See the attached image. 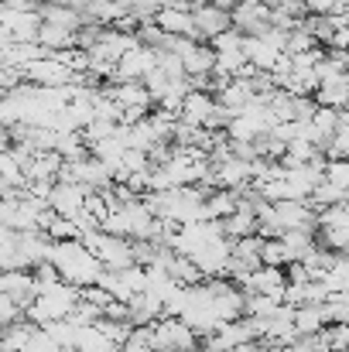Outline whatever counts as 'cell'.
Segmentation results:
<instances>
[{
  "mask_svg": "<svg viewBox=\"0 0 349 352\" xmlns=\"http://www.w3.org/2000/svg\"><path fill=\"white\" fill-rule=\"evenodd\" d=\"M116 352H151V349H147V346H130V342H123Z\"/></svg>",
  "mask_w": 349,
  "mask_h": 352,
  "instance_id": "24",
  "label": "cell"
},
{
  "mask_svg": "<svg viewBox=\"0 0 349 352\" xmlns=\"http://www.w3.org/2000/svg\"><path fill=\"white\" fill-rule=\"evenodd\" d=\"M199 346V336L182 318H158L151 325V352H185Z\"/></svg>",
  "mask_w": 349,
  "mask_h": 352,
  "instance_id": "2",
  "label": "cell"
},
{
  "mask_svg": "<svg viewBox=\"0 0 349 352\" xmlns=\"http://www.w3.org/2000/svg\"><path fill=\"white\" fill-rule=\"evenodd\" d=\"M267 3H274V0H267Z\"/></svg>",
  "mask_w": 349,
  "mask_h": 352,
  "instance_id": "26",
  "label": "cell"
},
{
  "mask_svg": "<svg viewBox=\"0 0 349 352\" xmlns=\"http://www.w3.org/2000/svg\"><path fill=\"white\" fill-rule=\"evenodd\" d=\"M322 182H326V185H332V188H343V192H346L349 164L346 161H326V164H322Z\"/></svg>",
  "mask_w": 349,
  "mask_h": 352,
  "instance_id": "21",
  "label": "cell"
},
{
  "mask_svg": "<svg viewBox=\"0 0 349 352\" xmlns=\"http://www.w3.org/2000/svg\"><path fill=\"white\" fill-rule=\"evenodd\" d=\"M189 260L195 263V270L202 274V280L223 277V274H226V263H230V239H226V236H216V239L202 243L199 250H192Z\"/></svg>",
  "mask_w": 349,
  "mask_h": 352,
  "instance_id": "3",
  "label": "cell"
},
{
  "mask_svg": "<svg viewBox=\"0 0 349 352\" xmlns=\"http://www.w3.org/2000/svg\"><path fill=\"white\" fill-rule=\"evenodd\" d=\"M189 14H192V34H195V41H209V38H216L220 31L230 28V10H226V7L195 3Z\"/></svg>",
  "mask_w": 349,
  "mask_h": 352,
  "instance_id": "8",
  "label": "cell"
},
{
  "mask_svg": "<svg viewBox=\"0 0 349 352\" xmlns=\"http://www.w3.org/2000/svg\"><path fill=\"white\" fill-rule=\"evenodd\" d=\"M185 352H206V349L202 346H192V349H185Z\"/></svg>",
  "mask_w": 349,
  "mask_h": 352,
  "instance_id": "25",
  "label": "cell"
},
{
  "mask_svg": "<svg viewBox=\"0 0 349 352\" xmlns=\"http://www.w3.org/2000/svg\"><path fill=\"white\" fill-rule=\"evenodd\" d=\"M52 151L62 157V164H65V161H79L83 154H89V151H86V140H83V133H59Z\"/></svg>",
  "mask_w": 349,
  "mask_h": 352,
  "instance_id": "17",
  "label": "cell"
},
{
  "mask_svg": "<svg viewBox=\"0 0 349 352\" xmlns=\"http://www.w3.org/2000/svg\"><path fill=\"white\" fill-rule=\"evenodd\" d=\"M17 318H21V311L14 308V301H10L7 294H0V329L10 325V322H17Z\"/></svg>",
  "mask_w": 349,
  "mask_h": 352,
  "instance_id": "23",
  "label": "cell"
},
{
  "mask_svg": "<svg viewBox=\"0 0 349 352\" xmlns=\"http://www.w3.org/2000/svg\"><path fill=\"white\" fill-rule=\"evenodd\" d=\"M0 294H7L17 311H24L34 301V277H31V270H0Z\"/></svg>",
  "mask_w": 349,
  "mask_h": 352,
  "instance_id": "10",
  "label": "cell"
},
{
  "mask_svg": "<svg viewBox=\"0 0 349 352\" xmlns=\"http://www.w3.org/2000/svg\"><path fill=\"white\" fill-rule=\"evenodd\" d=\"M346 100H349L346 76L329 79V82H319L315 93H312V103H315V107H329V110H346Z\"/></svg>",
  "mask_w": 349,
  "mask_h": 352,
  "instance_id": "14",
  "label": "cell"
},
{
  "mask_svg": "<svg viewBox=\"0 0 349 352\" xmlns=\"http://www.w3.org/2000/svg\"><path fill=\"white\" fill-rule=\"evenodd\" d=\"M48 263L55 267L59 280L72 284V287H89V284H100L103 280V267L100 260L79 243V239H62V243H52V253H48Z\"/></svg>",
  "mask_w": 349,
  "mask_h": 352,
  "instance_id": "1",
  "label": "cell"
},
{
  "mask_svg": "<svg viewBox=\"0 0 349 352\" xmlns=\"http://www.w3.org/2000/svg\"><path fill=\"white\" fill-rule=\"evenodd\" d=\"M48 253H52V239L45 233H17V256H21V263L31 270V267H38V263H48Z\"/></svg>",
  "mask_w": 349,
  "mask_h": 352,
  "instance_id": "12",
  "label": "cell"
},
{
  "mask_svg": "<svg viewBox=\"0 0 349 352\" xmlns=\"http://www.w3.org/2000/svg\"><path fill=\"white\" fill-rule=\"evenodd\" d=\"M21 79H24L28 86H69L76 76H72L55 55H41V58H34V62H28V65L21 69Z\"/></svg>",
  "mask_w": 349,
  "mask_h": 352,
  "instance_id": "4",
  "label": "cell"
},
{
  "mask_svg": "<svg viewBox=\"0 0 349 352\" xmlns=\"http://www.w3.org/2000/svg\"><path fill=\"white\" fill-rule=\"evenodd\" d=\"M288 253L281 246V239H260V267H284Z\"/></svg>",
  "mask_w": 349,
  "mask_h": 352,
  "instance_id": "20",
  "label": "cell"
},
{
  "mask_svg": "<svg viewBox=\"0 0 349 352\" xmlns=\"http://www.w3.org/2000/svg\"><path fill=\"white\" fill-rule=\"evenodd\" d=\"M319 284L326 287V294H346L349 287V263H346V253H336L332 267L319 277Z\"/></svg>",
  "mask_w": 349,
  "mask_h": 352,
  "instance_id": "16",
  "label": "cell"
},
{
  "mask_svg": "<svg viewBox=\"0 0 349 352\" xmlns=\"http://www.w3.org/2000/svg\"><path fill=\"white\" fill-rule=\"evenodd\" d=\"M158 65V48H130L127 55H120L116 62V72H114V82H140L151 69Z\"/></svg>",
  "mask_w": 349,
  "mask_h": 352,
  "instance_id": "7",
  "label": "cell"
},
{
  "mask_svg": "<svg viewBox=\"0 0 349 352\" xmlns=\"http://www.w3.org/2000/svg\"><path fill=\"white\" fill-rule=\"evenodd\" d=\"M34 332H38V329H34L31 322H24V318L3 325V329H0V352H24V346L31 342Z\"/></svg>",
  "mask_w": 349,
  "mask_h": 352,
  "instance_id": "15",
  "label": "cell"
},
{
  "mask_svg": "<svg viewBox=\"0 0 349 352\" xmlns=\"http://www.w3.org/2000/svg\"><path fill=\"white\" fill-rule=\"evenodd\" d=\"M284 287H288L284 267H257V270H250V277L243 284V294H264V298L281 305L284 301Z\"/></svg>",
  "mask_w": 349,
  "mask_h": 352,
  "instance_id": "9",
  "label": "cell"
},
{
  "mask_svg": "<svg viewBox=\"0 0 349 352\" xmlns=\"http://www.w3.org/2000/svg\"><path fill=\"white\" fill-rule=\"evenodd\" d=\"M326 325L329 322H326L322 305H298V308H291V329H295L298 339L302 336H319Z\"/></svg>",
  "mask_w": 349,
  "mask_h": 352,
  "instance_id": "13",
  "label": "cell"
},
{
  "mask_svg": "<svg viewBox=\"0 0 349 352\" xmlns=\"http://www.w3.org/2000/svg\"><path fill=\"white\" fill-rule=\"evenodd\" d=\"M24 352H65V349H59V346H55V342H52V339H48L41 329H38V332L31 336V342L24 346Z\"/></svg>",
  "mask_w": 349,
  "mask_h": 352,
  "instance_id": "22",
  "label": "cell"
},
{
  "mask_svg": "<svg viewBox=\"0 0 349 352\" xmlns=\"http://www.w3.org/2000/svg\"><path fill=\"white\" fill-rule=\"evenodd\" d=\"M100 287L114 298V301H130L134 294H140L144 291V267H123V270H107L103 274V280H100Z\"/></svg>",
  "mask_w": 349,
  "mask_h": 352,
  "instance_id": "5",
  "label": "cell"
},
{
  "mask_svg": "<svg viewBox=\"0 0 349 352\" xmlns=\"http://www.w3.org/2000/svg\"><path fill=\"white\" fill-rule=\"evenodd\" d=\"M45 202H48V209L59 219H79L83 216V202H86V188L72 185V182H55Z\"/></svg>",
  "mask_w": 349,
  "mask_h": 352,
  "instance_id": "6",
  "label": "cell"
},
{
  "mask_svg": "<svg viewBox=\"0 0 349 352\" xmlns=\"http://www.w3.org/2000/svg\"><path fill=\"white\" fill-rule=\"evenodd\" d=\"M154 24L168 38H195L192 34V14H189V7H161L154 14Z\"/></svg>",
  "mask_w": 349,
  "mask_h": 352,
  "instance_id": "11",
  "label": "cell"
},
{
  "mask_svg": "<svg viewBox=\"0 0 349 352\" xmlns=\"http://www.w3.org/2000/svg\"><path fill=\"white\" fill-rule=\"evenodd\" d=\"M312 48H319V45L312 41L308 31H302V28L288 31V38H284V55H288V58H291V55H305V52H312Z\"/></svg>",
  "mask_w": 349,
  "mask_h": 352,
  "instance_id": "19",
  "label": "cell"
},
{
  "mask_svg": "<svg viewBox=\"0 0 349 352\" xmlns=\"http://www.w3.org/2000/svg\"><path fill=\"white\" fill-rule=\"evenodd\" d=\"M206 45L213 48V55H233V52H243V34L236 28H226L216 38H209Z\"/></svg>",
  "mask_w": 349,
  "mask_h": 352,
  "instance_id": "18",
  "label": "cell"
}]
</instances>
